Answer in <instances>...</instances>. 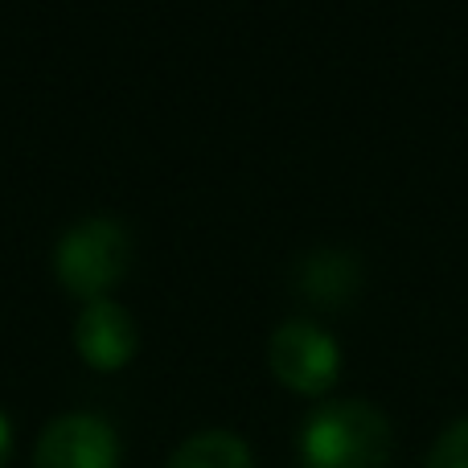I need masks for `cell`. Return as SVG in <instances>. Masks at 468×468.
Instances as JSON below:
<instances>
[{"label": "cell", "mask_w": 468, "mask_h": 468, "mask_svg": "<svg viewBox=\"0 0 468 468\" xmlns=\"http://www.w3.org/2000/svg\"><path fill=\"white\" fill-rule=\"evenodd\" d=\"M395 428L366 399H324L304 415L296 436L300 468H387Z\"/></svg>", "instance_id": "1"}, {"label": "cell", "mask_w": 468, "mask_h": 468, "mask_svg": "<svg viewBox=\"0 0 468 468\" xmlns=\"http://www.w3.org/2000/svg\"><path fill=\"white\" fill-rule=\"evenodd\" d=\"M128 263H132V234L120 218H107V214L74 222L54 247L58 283L70 296H79L82 304L107 300V292L128 275Z\"/></svg>", "instance_id": "2"}, {"label": "cell", "mask_w": 468, "mask_h": 468, "mask_svg": "<svg viewBox=\"0 0 468 468\" xmlns=\"http://www.w3.org/2000/svg\"><path fill=\"white\" fill-rule=\"evenodd\" d=\"M267 366L292 395L321 399L341 378V346L316 321L292 316L267 341Z\"/></svg>", "instance_id": "3"}, {"label": "cell", "mask_w": 468, "mask_h": 468, "mask_svg": "<svg viewBox=\"0 0 468 468\" xmlns=\"http://www.w3.org/2000/svg\"><path fill=\"white\" fill-rule=\"evenodd\" d=\"M33 468H120V436L103 415H58L33 444Z\"/></svg>", "instance_id": "4"}, {"label": "cell", "mask_w": 468, "mask_h": 468, "mask_svg": "<svg viewBox=\"0 0 468 468\" xmlns=\"http://www.w3.org/2000/svg\"><path fill=\"white\" fill-rule=\"evenodd\" d=\"M362 255L346 247H313L292 263V288L316 313H346L362 292Z\"/></svg>", "instance_id": "5"}, {"label": "cell", "mask_w": 468, "mask_h": 468, "mask_svg": "<svg viewBox=\"0 0 468 468\" xmlns=\"http://www.w3.org/2000/svg\"><path fill=\"white\" fill-rule=\"evenodd\" d=\"M74 346L90 370H123L136 357V321L115 300H90L74 321Z\"/></svg>", "instance_id": "6"}, {"label": "cell", "mask_w": 468, "mask_h": 468, "mask_svg": "<svg viewBox=\"0 0 468 468\" xmlns=\"http://www.w3.org/2000/svg\"><path fill=\"white\" fill-rule=\"evenodd\" d=\"M169 468H255V461H250V448L242 436L227 428H210L189 436L169 456Z\"/></svg>", "instance_id": "7"}, {"label": "cell", "mask_w": 468, "mask_h": 468, "mask_svg": "<svg viewBox=\"0 0 468 468\" xmlns=\"http://www.w3.org/2000/svg\"><path fill=\"white\" fill-rule=\"evenodd\" d=\"M423 468H468V415L440 431Z\"/></svg>", "instance_id": "8"}, {"label": "cell", "mask_w": 468, "mask_h": 468, "mask_svg": "<svg viewBox=\"0 0 468 468\" xmlns=\"http://www.w3.org/2000/svg\"><path fill=\"white\" fill-rule=\"evenodd\" d=\"M13 461V423H8V415L0 411V468Z\"/></svg>", "instance_id": "9"}]
</instances>
